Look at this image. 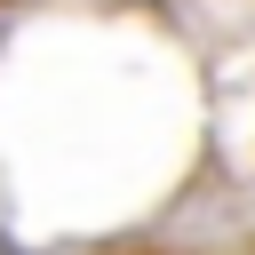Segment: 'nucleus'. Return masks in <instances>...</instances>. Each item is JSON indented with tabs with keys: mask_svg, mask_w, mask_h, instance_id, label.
<instances>
[]
</instances>
